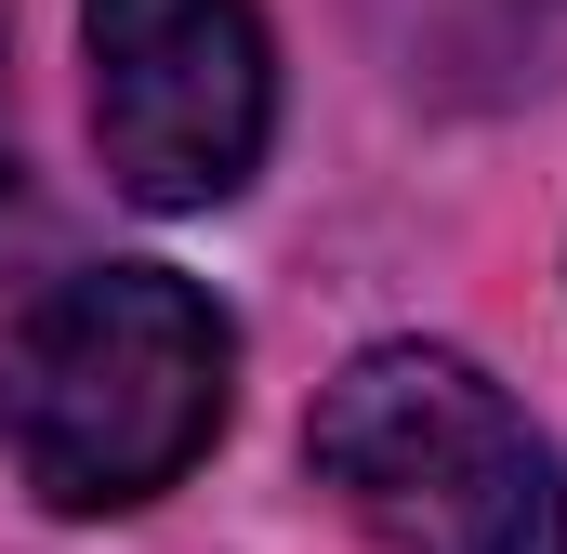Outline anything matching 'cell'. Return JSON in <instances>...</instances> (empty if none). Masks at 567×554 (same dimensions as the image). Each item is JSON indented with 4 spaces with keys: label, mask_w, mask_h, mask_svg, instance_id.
Listing matches in <instances>:
<instances>
[{
    "label": "cell",
    "mask_w": 567,
    "mask_h": 554,
    "mask_svg": "<svg viewBox=\"0 0 567 554\" xmlns=\"http://www.w3.org/2000/svg\"><path fill=\"white\" fill-rule=\"evenodd\" d=\"M225 383H238V330L198 277L80 265L27 304L0 410H13V462L53 515H133L198 475V449L225 435Z\"/></svg>",
    "instance_id": "cell-1"
},
{
    "label": "cell",
    "mask_w": 567,
    "mask_h": 554,
    "mask_svg": "<svg viewBox=\"0 0 567 554\" xmlns=\"http://www.w3.org/2000/svg\"><path fill=\"white\" fill-rule=\"evenodd\" d=\"M317 489L383 554H567V462L475 357L370 343L317 383Z\"/></svg>",
    "instance_id": "cell-2"
},
{
    "label": "cell",
    "mask_w": 567,
    "mask_h": 554,
    "mask_svg": "<svg viewBox=\"0 0 567 554\" xmlns=\"http://www.w3.org/2000/svg\"><path fill=\"white\" fill-rule=\"evenodd\" d=\"M93 145L145 212H225L278 133V53L251 0H80Z\"/></svg>",
    "instance_id": "cell-3"
},
{
    "label": "cell",
    "mask_w": 567,
    "mask_h": 554,
    "mask_svg": "<svg viewBox=\"0 0 567 554\" xmlns=\"http://www.w3.org/2000/svg\"><path fill=\"white\" fill-rule=\"evenodd\" d=\"M0 185H13V53H0Z\"/></svg>",
    "instance_id": "cell-4"
}]
</instances>
